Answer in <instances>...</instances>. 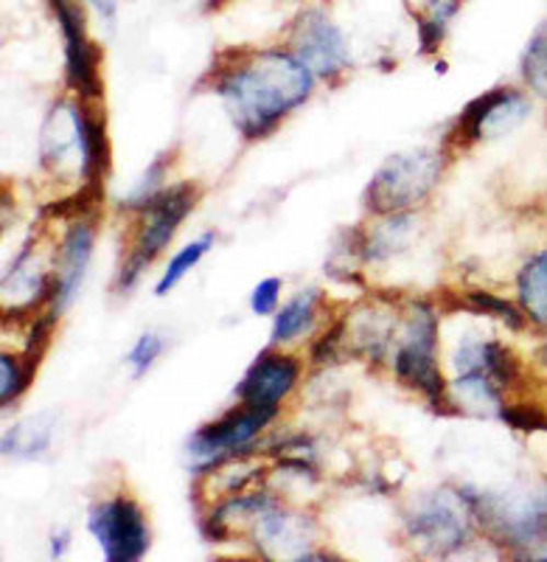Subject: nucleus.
Masks as SVG:
<instances>
[{
  "mask_svg": "<svg viewBox=\"0 0 547 562\" xmlns=\"http://www.w3.org/2000/svg\"><path fill=\"white\" fill-rule=\"evenodd\" d=\"M312 88V70L295 54L278 52L255 54L219 79V97L248 138L267 135L284 115L309 99Z\"/></svg>",
  "mask_w": 547,
  "mask_h": 562,
  "instance_id": "1",
  "label": "nucleus"
},
{
  "mask_svg": "<svg viewBox=\"0 0 547 562\" xmlns=\"http://www.w3.org/2000/svg\"><path fill=\"white\" fill-rule=\"evenodd\" d=\"M444 160L430 149L419 153H399L383 164L368 186V205L374 214L394 217L401 211L413 209L415 203L433 192L438 183Z\"/></svg>",
  "mask_w": 547,
  "mask_h": 562,
  "instance_id": "2",
  "label": "nucleus"
},
{
  "mask_svg": "<svg viewBox=\"0 0 547 562\" xmlns=\"http://www.w3.org/2000/svg\"><path fill=\"white\" fill-rule=\"evenodd\" d=\"M138 205L144 211V217H147V225L140 228L135 248L129 250L127 262H124L122 279H118L122 290L133 288L140 270L147 268L155 256L169 245L178 225L183 223V217L194 205V189L192 186H174V189H166V192H155L152 198Z\"/></svg>",
  "mask_w": 547,
  "mask_h": 562,
  "instance_id": "3",
  "label": "nucleus"
},
{
  "mask_svg": "<svg viewBox=\"0 0 547 562\" xmlns=\"http://www.w3.org/2000/svg\"><path fill=\"white\" fill-rule=\"evenodd\" d=\"M90 531L110 562H135L149 549L147 518L135 501L118 498L96 506L90 515Z\"/></svg>",
  "mask_w": 547,
  "mask_h": 562,
  "instance_id": "4",
  "label": "nucleus"
},
{
  "mask_svg": "<svg viewBox=\"0 0 547 562\" xmlns=\"http://www.w3.org/2000/svg\"><path fill=\"white\" fill-rule=\"evenodd\" d=\"M435 346H438V333H435L433 310L421 304L415 321L410 324L408 340L399 346L394 360L396 378L408 385L419 389L430 400L444 396V380H441L438 363H435Z\"/></svg>",
  "mask_w": 547,
  "mask_h": 562,
  "instance_id": "5",
  "label": "nucleus"
},
{
  "mask_svg": "<svg viewBox=\"0 0 547 562\" xmlns=\"http://www.w3.org/2000/svg\"><path fill=\"white\" fill-rule=\"evenodd\" d=\"M295 57L318 77H338L349 65V48L340 29L320 9L304 12L293 34Z\"/></svg>",
  "mask_w": 547,
  "mask_h": 562,
  "instance_id": "6",
  "label": "nucleus"
},
{
  "mask_svg": "<svg viewBox=\"0 0 547 562\" xmlns=\"http://www.w3.org/2000/svg\"><path fill=\"white\" fill-rule=\"evenodd\" d=\"M59 18V29L65 34V57H68V79L84 99L102 97L99 82V52L84 32L82 9L73 0H52Z\"/></svg>",
  "mask_w": 547,
  "mask_h": 562,
  "instance_id": "7",
  "label": "nucleus"
},
{
  "mask_svg": "<svg viewBox=\"0 0 547 562\" xmlns=\"http://www.w3.org/2000/svg\"><path fill=\"white\" fill-rule=\"evenodd\" d=\"M273 416L275 408L244 405L239 414H228L225 419L214 422V425H205V428L192 439V453L203 461L239 453V450L250 448V441L259 436V430L264 428Z\"/></svg>",
  "mask_w": 547,
  "mask_h": 562,
  "instance_id": "8",
  "label": "nucleus"
},
{
  "mask_svg": "<svg viewBox=\"0 0 547 562\" xmlns=\"http://www.w3.org/2000/svg\"><path fill=\"white\" fill-rule=\"evenodd\" d=\"M410 535L433 554H449V551L460 549L466 543L469 529H466L464 512L458 509L455 501L444 498V495H433L410 518Z\"/></svg>",
  "mask_w": 547,
  "mask_h": 562,
  "instance_id": "9",
  "label": "nucleus"
},
{
  "mask_svg": "<svg viewBox=\"0 0 547 562\" xmlns=\"http://www.w3.org/2000/svg\"><path fill=\"white\" fill-rule=\"evenodd\" d=\"M528 102L516 90H491L466 108L464 130L469 140L500 138V135L511 133L528 115Z\"/></svg>",
  "mask_w": 547,
  "mask_h": 562,
  "instance_id": "10",
  "label": "nucleus"
},
{
  "mask_svg": "<svg viewBox=\"0 0 547 562\" xmlns=\"http://www.w3.org/2000/svg\"><path fill=\"white\" fill-rule=\"evenodd\" d=\"M298 380V363L287 355H261L239 385V400L255 408H275L293 391Z\"/></svg>",
  "mask_w": 547,
  "mask_h": 562,
  "instance_id": "11",
  "label": "nucleus"
},
{
  "mask_svg": "<svg viewBox=\"0 0 547 562\" xmlns=\"http://www.w3.org/2000/svg\"><path fill=\"white\" fill-rule=\"evenodd\" d=\"M90 254H93V228L84 223L73 225L68 231L62 245V268L57 276V310H65L70 304V299L77 295L79 284L84 279V270L90 265Z\"/></svg>",
  "mask_w": 547,
  "mask_h": 562,
  "instance_id": "12",
  "label": "nucleus"
},
{
  "mask_svg": "<svg viewBox=\"0 0 547 562\" xmlns=\"http://www.w3.org/2000/svg\"><path fill=\"white\" fill-rule=\"evenodd\" d=\"M520 304L536 324L547 329V250L522 268Z\"/></svg>",
  "mask_w": 547,
  "mask_h": 562,
  "instance_id": "13",
  "label": "nucleus"
},
{
  "mask_svg": "<svg viewBox=\"0 0 547 562\" xmlns=\"http://www.w3.org/2000/svg\"><path fill=\"white\" fill-rule=\"evenodd\" d=\"M52 445V416H39L14 425L3 439V453L18 459H32Z\"/></svg>",
  "mask_w": 547,
  "mask_h": 562,
  "instance_id": "14",
  "label": "nucleus"
},
{
  "mask_svg": "<svg viewBox=\"0 0 547 562\" xmlns=\"http://www.w3.org/2000/svg\"><path fill=\"white\" fill-rule=\"evenodd\" d=\"M315 301L318 295L315 293H304L298 299H293L287 307L281 310L278 318H275V329H273V340L275 344H289L298 335H304L309 326L315 324Z\"/></svg>",
  "mask_w": 547,
  "mask_h": 562,
  "instance_id": "15",
  "label": "nucleus"
},
{
  "mask_svg": "<svg viewBox=\"0 0 547 562\" xmlns=\"http://www.w3.org/2000/svg\"><path fill=\"white\" fill-rule=\"evenodd\" d=\"M210 245H214V237H210V234H205L203 239H194L192 245H185L174 259H169V268H166L163 279H160V284L155 288V293L166 295L172 288H178V281L183 279V276L189 273V270H192L205 254H208Z\"/></svg>",
  "mask_w": 547,
  "mask_h": 562,
  "instance_id": "16",
  "label": "nucleus"
},
{
  "mask_svg": "<svg viewBox=\"0 0 547 562\" xmlns=\"http://www.w3.org/2000/svg\"><path fill=\"white\" fill-rule=\"evenodd\" d=\"M522 74L531 88L547 99V26L531 37L525 57H522Z\"/></svg>",
  "mask_w": 547,
  "mask_h": 562,
  "instance_id": "17",
  "label": "nucleus"
},
{
  "mask_svg": "<svg viewBox=\"0 0 547 562\" xmlns=\"http://www.w3.org/2000/svg\"><path fill=\"white\" fill-rule=\"evenodd\" d=\"M410 234V217H401V214H394L388 225H383L379 231H374L368 237V256H390L394 250H399L401 245L408 243Z\"/></svg>",
  "mask_w": 547,
  "mask_h": 562,
  "instance_id": "18",
  "label": "nucleus"
},
{
  "mask_svg": "<svg viewBox=\"0 0 547 562\" xmlns=\"http://www.w3.org/2000/svg\"><path fill=\"white\" fill-rule=\"evenodd\" d=\"M469 301H471V304H475V307L480 310V313L494 315L497 321H503V324H509L511 329H522V324H525V318H522L520 310H516L514 304H509V301L494 299V295H489V293H471Z\"/></svg>",
  "mask_w": 547,
  "mask_h": 562,
  "instance_id": "19",
  "label": "nucleus"
},
{
  "mask_svg": "<svg viewBox=\"0 0 547 562\" xmlns=\"http://www.w3.org/2000/svg\"><path fill=\"white\" fill-rule=\"evenodd\" d=\"M26 369H23L14 358L3 355V358H0V400H3V405L12 403L14 396L26 389Z\"/></svg>",
  "mask_w": 547,
  "mask_h": 562,
  "instance_id": "20",
  "label": "nucleus"
},
{
  "mask_svg": "<svg viewBox=\"0 0 547 562\" xmlns=\"http://www.w3.org/2000/svg\"><path fill=\"white\" fill-rule=\"evenodd\" d=\"M160 351H163V338L155 333H147L140 335L138 344H135V349L129 351L127 363L135 366V374H144V371L152 369L155 360L160 358Z\"/></svg>",
  "mask_w": 547,
  "mask_h": 562,
  "instance_id": "21",
  "label": "nucleus"
},
{
  "mask_svg": "<svg viewBox=\"0 0 547 562\" xmlns=\"http://www.w3.org/2000/svg\"><path fill=\"white\" fill-rule=\"evenodd\" d=\"M281 299V281L278 279H264L259 281V288L253 290V313L270 315Z\"/></svg>",
  "mask_w": 547,
  "mask_h": 562,
  "instance_id": "22",
  "label": "nucleus"
},
{
  "mask_svg": "<svg viewBox=\"0 0 547 562\" xmlns=\"http://www.w3.org/2000/svg\"><path fill=\"white\" fill-rule=\"evenodd\" d=\"M68 540H70L68 531H59V537H54V551H52V554L54 557H62L65 554V546H68Z\"/></svg>",
  "mask_w": 547,
  "mask_h": 562,
  "instance_id": "23",
  "label": "nucleus"
},
{
  "mask_svg": "<svg viewBox=\"0 0 547 562\" xmlns=\"http://www.w3.org/2000/svg\"><path fill=\"white\" fill-rule=\"evenodd\" d=\"M93 3H96V7L102 9V12L107 14L110 20H113V14H115V0H93Z\"/></svg>",
  "mask_w": 547,
  "mask_h": 562,
  "instance_id": "24",
  "label": "nucleus"
},
{
  "mask_svg": "<svg viewBox=\"0 0 547 562\" xmlns=\"http://www.w3.org/2000/svg\"><path fill=\"white\" fill-rule=\"evenodd\" d=\"M542 358H545V363H547V346H545V349H542Z\"/></svg>",
  "mask_w": 547,
  "mask_h": 562,
  "instance_id": "25",
  "label": "nucleus"
}]
</instances>
